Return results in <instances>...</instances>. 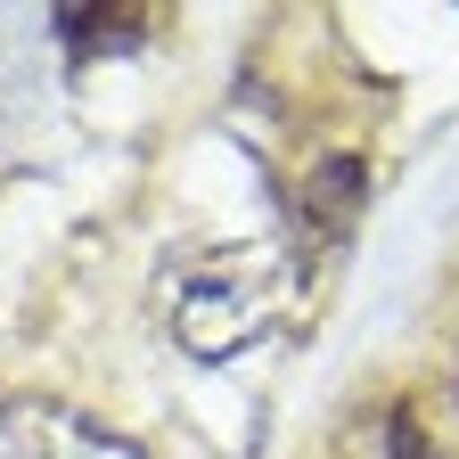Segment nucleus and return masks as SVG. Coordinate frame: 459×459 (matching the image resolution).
Returning a JSON list of instances; mask_svg holds the SVG:
<instances>
[{"mask_svg":"<svg viewBox=\"0 0 459 459\" xmlns=\"http://www.w3.org/2000/svg\"><path fill=\"white\" fill-rule=\"evenodd\" d=\"M279 312V287L255 279V263L238 255H213L181 279V296H172V328H181V344L197 361H221V353H238V344H255Z\"/></svg>","mask_w":459,"mask_h":459,"instance_id":"1","label":"nucleus"},{"mask_svg":"<svg viewBox=\"0 0 459 459\" xmlns=\"http://www.w3.org/2000/svg\"><path fill=\"white\" fill-rule=\"evenodd\" d=\"M385 459H459V451H451L419 411H394V419H385Z\"/></svg>","mask_w":459,"mask_h":459,"instance_id":"2","label":"nucleus"}]
</instances>
